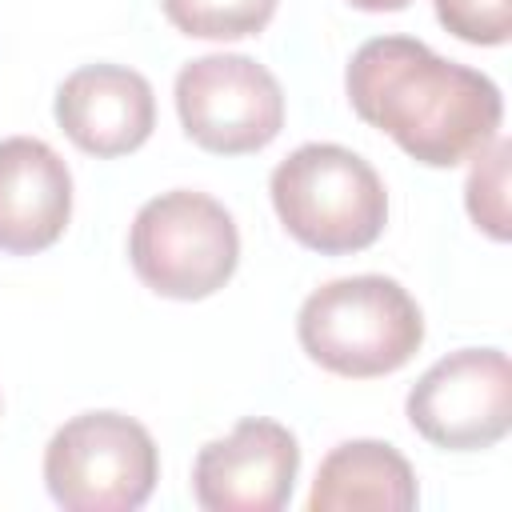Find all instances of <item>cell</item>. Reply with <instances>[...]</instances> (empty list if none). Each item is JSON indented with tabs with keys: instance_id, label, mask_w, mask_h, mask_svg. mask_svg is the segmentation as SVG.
Segmentation results:
<instances>
[{
	"instance_id": "obj_1",
	"label": "cell",
	"mask_w": 512,
	"mask_h": 512,
	"mask_svg": "<svg viewBox=\"0 0 512 512\" xmlns=\"http://www.w3.org/2000/svg\"><path fill=\"white\" fill-rule=\"evenodd\" d=\"M352 112L388 132L412 160L452 168L496 140L504 96L492 76L436 56L412 36L364 40L344 72Z\"/></svg>"
},
{
	"instance_id": "obj_2",
	"label": "cell",
	"mask_w": 512,
	"mask_h": 512,
	"mask_svg": "<svg viewBox=\"0 0 512 512\" xmlns=\"http://www.w3.org/2000/svg\"><path fill=\"white\" fill-rule=\"evenodd\" d=\"M296 336L320 368L348 380H372L404 368L420 352L424 312L392 276H340L304 296Z\"/></svg>"
},
{
	"instance_id": "obj_3",
	"label": "cell",
	"mask_w": 512,
	"mask_h": 512,
	"mask_svg": "<svg viewBox=\"0 0 512 512\" xmlns=\"http://www.w3.org/2000/svg\"><path fill=\"white\" fill-rule=\"evenodd\" d=\"M268 192L284 232L324 256L360 252L388 224L380 172L344 144H300L272 168Z\"/></svg>"
},
{
	"instance_id": "obj_4",
	"label": "cell",
	"mask_w": 512,
	"mask_h": 512,
	"mask_svg": "<svg viewBox=\"0 0 512 512\" xmlns=\"http://www.w3.org/2000/svg\"><path fill=\"white\" fill-rule=\"evenodd\" d=\"M128 260L156 296L204 300L232 280L240 232L216 196L172 188L140 204L128 228Z\"/></svg>"
},
{
	"instance_id": "obj_5",
	"label": "cell",
	"mask_w": 512,
	"mask_h": 512,
	"mask_svg": "<svg viewBox=\"0 0 512 512\" xmlns=\"http://www.w3.org/2000/svg\"><path fill=\"white\" fill-rule=\"evenodd\" d=\"M160 480L152 432L112 408L80 412L44 448V484L64 512H132Z\"/></svg>"
},
{
	"instance_id": "obj_6",
	"label": "cell",
	"mask_w": 512,
	"mask_h": 512,
	"mask_svg": "<svg viewBox=\"0 0 512 512\" xmlns=\"http://www.w3.org/2000/svg\"><path fill=\"white\" fill-rule=\"evenodd\" d=\"M176 112L204 152L244 156L280 136L284 88L244 52H208L176 72Z\"/></svg>"
},
{
	"instance_id": "obj_7",
	"label": "cell",
	"mask_w": 512,
	"mask_h": 512,
	"mask_svg": "<svg viewBox=\"0 0 512 512\" xmlns=\"http://www.w3.org/2000/svg\"><path fill=\"white\" fill-rule=\"evenodd\" d=\"M404 412L436 448H492L512 428V364L500 348H456L412 384Z\"/></svg>"
},
{
	"instance_id": "obj_8",
	"label": "cell",
	"mask_w": 512,
	"mask_h": 512,
	"mask_svg": "<svg viewBox=\"0 0 512 512\" xmlns=\"http://www.w3.org/2000/svg\"><path fill=\"white\" fill-rule=\"evenodd\" d=\"M296 472V436L268 416H244L196 452L192 496L204 512H280L292 500Z\"/></svg>"
},
{
	"instance_id": "obj_9",
	"label": "cell",
	"mask_w": 512,
	"mask_h": 512,
	"mask_svg": "<svg viewBox=\"0 0 512 512\" xmlns=\"http://www.w3.org/2000/svg\"><path fill=\"white\" fill-rule=\"evenodd\" d=\"M56 124L88 156L136 152L156 128L152 84L124 64H84L56 88Z\"/></svg>"
},
{
	"instance_id": "obj_10",
	"label": "cell",
	"mask_w": 512,
	"mask_h": 512,
	"mask_svg": "<svg viewBox=\"0 0 512 512\" xmlns=\"http://www.w3.org/2000/svg\"><path fill=\"white\" fill-rule=\"evenodd\" d=\"M72 216V172L36 136L0 140V252L32 256L52 248Z\"/></svg>"
},
{
	"instance_id": "obj_11",
	"label": "cell",
	"mask_w": 512,
	"mask_h": 512,
	"mask_svg": "<svg viewBox=\"0 0 512 512\" xmlns=\"http://www.w3.org/2000/svg\"><path fill=\"white\" fill-rule=\"evenodd\" d=\"M416 504V472L384 440L336 444L320 460L308 492V512H412Z\"/></svg>"
},
{
	"instance_id": "obj_12",
	"label": "cell",
	"mask_w": 512,
	"mask_h": 512,
	"mask_svg": "<svg viewBox=\"0 0 512 512\" xmlns=\"http://www.w3.org/2000/svg\"><path fill=\"white\" fill-rule=\"evenodd\" d=\"M172 28L196 40H240L264 32L276 0H160Z\"/></svg>"
},
{
	"instance_id": "obj_13",
	"label": "cell",
	"mask_w": 512,
	"mask_h": 512,
	"mask_svg": "<svg viewBox=\"0 0 512 512\" xmlns=\"http://www.w3.org/2000/svg\"><path fill=\"white\" fill-rule=\"evenodd\" d=\"M508 140H492L472 156L468 180H464V204L476 228H484L492 240H508Z\"/></svg>"
},
{
	"instance_id": "obj_14",
	"label": "cell",
	"mask_w": 512,
	"mask_h": 512,
	"mask_svg": "<svg viewBox=\"0 0 512 512\" xmlns=\"http://www.w3.org/2000/svg\"><path fill=\"white\" fill-rule=\"evenodd\" d=\"M432 8L464 44H504L512 36V0H432Z\"/></svg>"
},
{
	"instance_id": "obj_15",
	"label": "cell",
	"mask_w": 512,
	"mask_h": 512,
	"mask_svg": "<svg viewBox=\"0 0 512 512\" xmlns=\"http://www.w3.org/2000/svg\"><path fill=\"white\" fill-rule=\"evenodd\" d=\"M352 8H360V12H400V8H408L412 0H348Z\"/></svg>"
}]
</instances>
